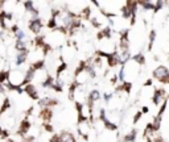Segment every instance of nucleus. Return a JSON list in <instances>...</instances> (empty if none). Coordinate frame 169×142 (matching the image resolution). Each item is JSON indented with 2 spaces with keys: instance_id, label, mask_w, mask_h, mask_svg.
I'll return each mask as SVG.
<instances>
[{
  "instance_id": "1",
  "label": "nucleus",
  "mask_w": 169,
  "mask_h": 142,
  "mask_svg": "<svg viewBox=\"0 0 169 142\" xmlns=\"http://www.w3.org/2000/svg\"><path fill=\"white\" fill-rule=\"evenodd\" d=\"M29 29L33 32V33H36L38 34L41 32L42 29V23H41V20L40 19H33L29 21Z\"/></svg>"
},
{
  "instance_id": "2",
  "label": "nucleus",
  "mask_w": 169,
  "mask_h": 142,
  "mask_svg": "<svg viewBox=\"0 0 169 142\" xmlns=\"http://www.w3.org/2000/svg\"><path fill=\"white\" fill-rule=\"evenodd\" d=\"M24 91L28 94V96H31L32 99H38V94H37V90H36V87L33 86V84H27L25 86V88H24Z\"/></svg>"
},
{
  "instance_id": "3",
  "label": "nucleus",
  "mask_w": 169,
  "mask_h": 142,
  "mask_svg": "<svg viewBox=\"0 0 169 142\" xmlns=\"http://www.w3.org/2000/svg\"><path fill=\"white\" fill-rule=\"evenodd\" d=\"M58 138H60V142H75L74 135H73L71 133H69V132L61 133V134L58 135Z\"/></svg>"
},
{
  "instance_id": "4",
  "label": "nucleus",
  "mask_w": 169,
  "mask_h": 142,
  "mask_svg": "<svg viewBox=\"0 0 169 142\" xmlns=\"http://www.w3.org/2000/svg\"><path fill=\"white\" fill-rule=\"evenodd\" d=\"M31 128V122L28 120H22L21 124H20V129H19V134L22 135V134H27V132Z\"/></svg>"
},
{
  "instance_id": "5",
  "label": "nucleus",
  "mask_w": 169,
  "mask_h": 142,
  "mask_svg": "<svg viewBox=\"0 0 169 142\" xmlns=\"http://www.w3.org/2000/svg\"><path fill=\"white\" fill-rule=\"evenodd\" d=\"M41 117L45 120V121H49V120L52 118V111L48 108H44L42 112H41Z\"/></svg>"
},
{
  "instance_id": "6",
  "label": "nucleus",
  "mask_w": 169,
  "mask_h": 142,
  "mask_svg": "<svg viewBox=\"0 0 169 142\" xmlns=\"http://www.w3.org/2000/svg\"><path fill=\"white\" fill-rule=\"evenodd\" d=\"M100 99V94L98 91H93L91 94L89 95V100H90V103H94V101H97V100H99Z\"/></svg>"
}]
</instances>
